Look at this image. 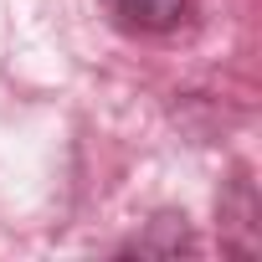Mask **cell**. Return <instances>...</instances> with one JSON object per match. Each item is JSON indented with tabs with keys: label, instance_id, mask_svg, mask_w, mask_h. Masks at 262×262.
Masks as SVG:
<instances>
[{
	"label": "cell",
	"instance_id": "obj_1",
	"mask_svg": "<svg viewBox=\"0 0 262 262\" xmlns=\"http://www.w3.org/2000/svg\"><path fill=\"white\" fill-rule=\"evenodd\" d=\"M113 11L128 31H180L190 21V0H113Z\"/></svg>",
	"mask_w": 262,
	"mask_h": 262
}]
</instances>
